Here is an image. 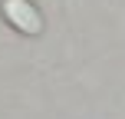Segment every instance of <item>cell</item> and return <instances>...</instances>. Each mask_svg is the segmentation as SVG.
<instances>
[{
  "instance_id": "6da1fadb",
  "label": "cell",
  "mask_w": 125,
  "mask_h": 119,
  "mask_svg": "<svg viewBox=\"0 0 125 119\" xmlns=\"http://www.w3.org/2000/svg\"><path fill=\"white\" fill-rule=\"evenodd\" d=\"M0 17L23 37H40L46 26L43 13L33 0H0Z\"/></svg>"
}]
</instances>
